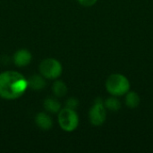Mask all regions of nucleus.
<instances>
[{"instance_id": "7", "label": "nucleus", "mask_w": 153, "mask_h": 153, "mask_svg": "<svg viewBox=\"0 0 153 153\" xmlns=\"http://www.w3.org/2000/svg\"><path fill=\"white\" fill-rule=\"evenodd\" d=\"M124 102L128 108L134 109L137 108L141 104V97L138 92L134 91H129L125 96Z\"/></svg>"}, {"instance_id": "1", "label": "nucleus", "mask_w": 153, "mask_h": 153, "mask_svg": "<svg viewBox=\"0 0 153 153\" xmlns=\"http://www.w3.org/2000/svg\"><path fill=\"white\" fill-rule=\"evenodd\" d=\"M28 89L27 79L16 71H4L0 74V98L16 100Z\"/></svg>"}, {"instance_id": "10", "label": "nucleus", "mask_w": 153, "mask_h": 153, "mask_svg": "<svg viewBox=\"0 0 153 153\" xmlns=\"http://www.w3.org/2000/svg\"><path fill=\"white\" fill-rule=\"evenodd\" d=\"M104 106L108 111L116 113L118 112L122 108V103L118 97L116 96H109L104 100Z\"/></svg>"}, {"instance_id": "3", "label": "nucleus", "mask_w": 153, "mask_h": 153, "mask_svg": "<svg viewBox=\"0 0 153 153\" xmlns=\"http://www.w3.org/2000/svg\"><path fill=\"white\" fill-rule=\"evenodd\" d=\"M58 124L65 132H74L79 126V116L74 109L61 108L58 112Z\"/></svg>"}, {"instance_id": "6", "label": "nucleus", "mask_w": 153, "mask_h": 153, "mask_svg": "<svg viewBox=\"0 0 153 153\" xmlns=\"http://www.w3.org/2000/svg\"><path fill=\"white\" fill-rule=\"evenodd\" d=\"M13 63L15 65L19 67H24L27 66L32 59L31 53L25 48H22L17 50L13 55Z\"/></svg>"}, {"instance_id": "5", "label": "nucleus", "mask_w": 153, "mask_h": 153, "mask_svg": "<svg viewBox=\"0 0 153 153\" xmlns=\"http://www.w3.org/2000/svg\"><path fill=\"white\" fill-rule=\"evenodd\" d=\"M39 73L46 79L55 80L61 76L63 66L57 59L46 58L39 64Z\"/></svg>"}, {"instance_id": "8", "label": "nucleus", "mask_w": 153, "mask_h": 153, "mask_svg": "<svg viewBox=\"0 0 153 153\" xmlns=\"http://www.w3.org/2000/svg\"><path fill=\"white\" fill-rule=\"evenodd\" d=\"M35 123L39 128L41 130H49L53 126V121L51 117L44 112H39L35 117Z\"/></svg>"}, {"instance_id": "9", "label": "nucleus", "mask_w": 153, "mask_h": 153, "mask_svg": "<svg viewBox=\"0 0 153 153\" xmlns=\"http://www.w3.org/2000/svg\"><path fill=\"white\" fill-rule=\"evenodd\" d=\"M28 87L34 91H40L45 88L46 81L41 74H33L28 80Z\"/></svg>"}, {"instance_id": "14", "label": "nucleus", "mask_w": 153, "mask_h": 153, "mask_svg": "<svg viewBox=\"0 0 153 153\" xmlns=\"http://www.w3.org/2000/svg\"><path fill=\"white\" fill-rule=\"evenodd\" d=\"M78 3L85 7H91L92 5H94L99 0H77Z\"/></svg>"}, {"instance_id": "4", "label": "nucleus", "mask_w": 153, "mask_h": 153, "mask_svg": "<svg viewBox=\"0 0 153 153\" xmlns=\"http://www.w3.org/2000/svg\"><path fill=\"white\" fill-rule=\"evenodd\" d=\"M107 115L108 110L104 106V100L100 97L95 99L89 110V121L91 125L96 127L103 126L107 120Z\"/></svg>"}, {"instance_id": "13", "label": "nucleus", "mask_w": 153, "mask_h": 153, "mask_svg": "<svg viewBox=\"0 0 153 153\" xmlns=\"http://www.w3.org/2000/svg\"><path fill=\"white\" fill-rule=\"evenodd\" d=\"M78 107H79V100L76 98H74V97L69 98L65 102V108L76 110Z\"/></svg>"}, {"instance_id": "12", "label": "nucleus", "mask_w": 153, "mask_h": 153, "mask_svg": "<svg viewBox=\"0 0 153 153\" xmlns=\"http://www.w3.org/2000/svg\"><path fill=\"white\" fill-rule=\"evenodd\" d=\"M52 90H53V93L55 94V96H56L58 98H62V97L65 96L67 93L66 84L63 81H59V80H56L53 83Z\"/></svg>"}, {"instance_id": "2", "label": "nucleus", "mask_w": 153, "mask_h": 153, "mask_svg": "<svg viewBox=\"0 0 153 153\" xmlns=\"http://www.w3.org/2000/svg\"><path fill=\"white\" fill-rule=\"evenodd\" d=\"M105 88L109 95L120 98L124 97L131 90V82L125 74L115 73L107 78Z\"/></svg>"}, {"instance_id": "11", "label": "nucleus", "mask_w": 153, "mask_h": 153, "mask_svg": "<svg viewBox=\"0 0 153 153\" xmlns=\"http://www.w3.org/2000/svg\"><path fill=\"white\" fill-rule=\"evenodd\" d=\"M43 106L44 108L49 113L56 114L61 110V104L53 98H47L43 102Z\"/></svg>"}]
</instances>
